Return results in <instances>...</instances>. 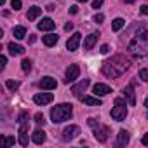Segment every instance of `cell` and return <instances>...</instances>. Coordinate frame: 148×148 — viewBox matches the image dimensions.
<instances>
[{
    "label": "cell",
    "mask_w": 148,
    "mask_h": 148,
    "mask_svg": "<svg viewBox=\"0 0 148 148\" xmlns=\"http://www.w3.org/2000/svg\"><path fill=\"white\" fill-rule=\"evenodd\" d=\"M127 68H129V61L119 54L103 63V75H106L108 79H115V77H120Z\"/></svg>",
    "instance_id": "6da1fadb"
},
{
    "label": "cell",
    "mask_w": 148,
    "mask_h": 148,
    "mask_svg": "<svg viewBox=\"0 0 148 148\" xmlns=\"http://www.w3.org/2000/svg\"><path fill=\"white\" fill-rule=\"evenodd\" d=\"M127 51L134 56H139V58L146 56L148 54V30L139 28L136 32V35L131 38V42L127 45Z\"/></svg>",
    "instance_id": "7a4b0ae2"
},
{
    "label": "cell",
    "mask_w": 148,
    "mask_h": 148,
    "mask_svg": "<svg viewBox=\"0 0 148 148\" xmlns=\"http://www.w3.org/2000/svg\"><path fill=\"white\" fill-rule=\"evenodd\" d=\"M73 110H71V105L68 103H61V105H56L51 108V120L54 124H59V122H64L71 117Z\"/></svg>",
    "instance_id": "3957f363"
},
{
    "label": "cell",
    "mask_w": 148,
    "mask_h": 148,
    "mask_svg": "<svg viewBox=\"0 0 148 148\" xmlns=\"http://www.w3.org/2000/svg\"><path fill=\"white\" fill-rule=\"evenodd\" d=\"M18 124H19V145L21 146H28V127H30V119L26 112H21L18 117Z\"/></svg>",
    "instance_id": "277c9868"
},
{
    "label": "cell",
    "mask_w": 148,
    "mask_h": 148,
    "mask_svg": "<svg viewBox=\"0 0 148 148\" xmlns=\"http://www.w3.org/2000/svg\"><path fill=\"white\" fill-rule=\"evenodd\" d=\"M127 103H125V98H117L115 99V106L112 108V119L117 120V122H122L127 115Z\"/></svg>",
    "instance_id": "5b68a950"
},
{
    "label": "cell",
    "mask_w": 148,
    "mask_h": 148,
    "mask_svg": "<svg viewBox=\"0 0 148 148\" xmlns=\"http://www.w3.org/2000/svg\"><path fill=\"white\" fill-rule=\"evenodd\" d=\"M79 134H80V127L79 125H68V127H64L61 138H63V141H71V139H75Z\"/></svg>",
    "instance_id": "8992f818"
},
{
    "label": "cell",
    "mask_w": 148,
    "mask_h": 148,
    "mask_svg": "<svg viewBox=\"0 0 148 148\" xmlns=\"http://www.w3.org/2000/svg\"><path fill=\"white\" fill-rule=\"evenodd\" d=\"M79 75H80V66H79V64H70V66L66 68V79H64V82L70 84V82H73V80H77Z\"/></svg>",
    "instance_id": "52a82bcc"
},
{
    "label": "cell",
    "mask_w": 148,
    "mask_h": 148,
    "mask_svg": "<svg viewBox=\"0 0 148 148\" xmlns=\"http://www.w3.org/2000/svg\"><path fill=\"white\" fill-rule=\"evenodd\" d=\"M108 134H110V129H108L106 125L98 124V125L94 127V138H96L99 143H105V141L108 139Z\"/></svg>",
    "instance_id": "ba28073f"
},
{
    "label": "cell",
    "mask_w": 148,
    "mask_h": 148,
    "mask_svg": "<svg viewBox=\"0 0 148 148\" xmlns=\"http://www.w3.org/2000/svg\"><path fill=\"white\" fill-rule=\"evenodd\" d=\"M80 38H82V35L77 32V33H73L70 38H68V42H66V49L70 51V52H73V51H77L79 49V45H80Z\"/></svg>",
    "instance_id": "9c48e42d"
},
{
    "label": "cell",
    "mask_w": 148,
    "mask_h": 148,
    "mask_svg": "<svg viewBox=\"0 0 148 148\" xmlns=\"http://www.w3.org/2000/svg\"><path fill=\"white\" fill-rule=\"evenodd\" d=\"M52 99H54L52 92H40V94H35V96H33V101H35L37 105H40V106L49 105Z\"/></svg>",
    "instance_id": "30bf717a"
},
{
    "label": "cell",
    "mask_w": 148,
    "mask_h": 148,
    "mask_svg": "<svg viewBox=\"0 0 148 148\" xmlns=\"http://www.w3.org/2000/svg\"><path fill=\"white\" fill-rule=\"evenodd\" d=\"M38 87L44 89V91H52V89L58 87V82H56V79H52V77H44V79L38 82Z\"/></svg>",
    "instance_id": "8fae6325"
},
{
    "label": "cell",
    "mask_w": 148,
    "mask_h": 148,
    "mask_svg": "<svg viewBox=\"0 0 148 148\" xmlns=\"http://www.w3.org/2000/svg\"><path fill=\"white\" fill-rule=\"evenodd\" d=\"M89 84H91V82H89V79H84V80H80L77 86H73V87H71V92L75 94L77 98H80V96H82V92L89 87Z\"/></svg>",
    "instance_id": "7c38bea8"
},
{
    "label": "cell",
    "mask_w": 148,
    "mask_h": 148,
    "mask_svg": "<svg viewBox=\"0 0 148 148\" xmlns=\"http://www.w3.org/2000/svg\"><path fill=\"white\" fill-rule=\"evenodd\" d=\"M37 28H38V30H42V32H51V30H54V28H56V23H54L51 18H42V21L37 25Z\"/></svg>",
    "instance_id": "4fadbf2b"
},
{
    "label": "cell",
    "mask_w": 148,
    "mask_h": 148,
    "mask_svg": "<svg viewBox=\"0 0 148 148\" xmlns=\"http://www.w3.org/2000/svg\"><path fill=\"white\" fill-rule=\"evenodd\" d=\"M98 37H99V33H91V35H87L86 40H84V51H91V49L94 47V44L98 42Z\"/></svg>",
    "instance_id": "5bb4252c"
},
{
    "label": "cell",
    "mask_w": 148,
    "mask_h": 148,
    "mask_svg": "<svg viewBox=\"0 0 148 148\" xmlns=\"http://www.w3.org/2000/svg\"><path fill=\"white\" fill-rule=\"evenodd\" d=\"M92 92H94L96 96H105V94H110L112 89H110L106 84H96V86L92 87Z\"/></svg>",
    "instance_id": "9a60e30c"
},
{
    "label": "cell",
    "mask_w": 148,
    "mask_h": 148,
    "mask_svg": "<svg viewBox=\"0 0 148 148\" xmlns=\"http://www.w3.org/2000/svg\"><path fill=\"white\" fill-rule=\"evenodd\" d=\"M129 143V132L125 129H120L117 134V146H125Z\"/></svg>",
    "instance_id": "2e32d148"
},
{
    "label": "cell",
    "mask_w": 148,
    "mask_h": 148,
    "mask_svg": "<svg viewBox=\"0 0 148 148\" xmlns=\"http://www.w3.org/2000/svg\"><path fill=\"white\" fill-rule=\"evenodd\" d=\"M124 96L127 98V103H129L131 106H134V105H136V94H134L132 86H127V87L124 89Z\"/></svg>",
    "instance_id": "e0dca14e"
},
{
    "label": "cell",
    "mask_w": 148,
    "mask_h": 148,
    "mask_svg": "<svg viewBox=\"0 0 148 148\" xmlns=\"http://www.w3.org/2000/svg\"><path fill=\"white\" fill-rule=\"evenodd\" d=\"M80 101L84 105H89V106H101V99L98 96L96 98H92V96H80Z\"/></svg>",
    "instance_id": "ac0fdd59"
},
{
    "label": "cell",
    "mask_w": 148,
    "mask_h": 148,
    "mask_svg": "<svg viewBox=\"0 0 148 148\" xmlns=\"http://www.w3.org/2000/svg\"><path fill=\"white\" fill-rule=\"evenodd\" d=\"M7 49H9V52H11L12 56H21V54L25 52V47L19 45V44H14V42L7 44Z\"/></svg>",
    "instance_id": "d6986e66"
},
{
    "label": "cell",
    "mask_w": 148,
    "mask_h": 148,
    "mask_svg": "<svg viewBox=\"0 0 148 148\" xmlns=\"http://www.w3.org/2000/svg\"><path fill=\"white\" fill-rule=\"evenodd\" d=\"M32 141H33L35 145H42V143L45 141V132H44V129H37V131L33 132V136H32Z\"/></svg>",
    "instance_id": "ffe728a7"
},
{
    "label": "cell",
    "mask_w": 148,
    "mask_h": 148,
    "mask_svg": "<svg viewBox=\"0 0 148 148\" xmlns=\"http://www.w3.org/2000/svg\"><path fill=\"white\" fill-rule=\"evenodd\" d=\"M40 14H42V9H40V7H37V5H33V7H30V9H28L26 18H28V21H35Z\"/></svg>",
    "instance_id": "44dd1931"
},
{
    "label": "cell",
    "mask_w": 148,
    "mask_h": 148,
    "mask_svg": "<svg viewBox=\"0 0 148 148\" xmlns=\"http://www.w3.org/2000/svg\"><path fill=\"white\" fill-rule=\"evenodd\" d=\"M58 35L56 33H49V35H45V37H42V40H44V44L47 45V47H51V45H56L58 44Z\"/></svg>",
    "instance_id": "7402d4cb"
},
{
    "label": "cell",
    "mask_w": 148,
    "mask_h": 148,
    "mask_svg": "<svg viewBox=\"0 0 148 148\" xmlns=\"http://www.w3.org/2000/svg\"><path fill=\"white\" fill-rule=\"evenodd\" d=\"M12 35H14V38L21 40V38H25V37H26V28H25V26H16V28H14V32H12Z\"/></svg>",
    "instance_id": "603a6c76"
},
{
    "label": "cell",
    "mask_w": 148,
    "mask_h": 148,
    "mask_svg": "<svg viewBox=\"0 0 148 148\" xmlns=\"http://www.w3.org/2000/svg\"><path fill=\"white\" fill-rule=\"evenodd\" d=\"M124 25H125V21H124L122 18H115V19L112 21V30H113V32H119V30L124 28Z\"/></svg>",
    "instance_id": "cb8c5ba5"
},
{
    "label": "cell",
    "mask_w": 148,
    "mask_h": 148,
    "mask_svg": "<svg viewBox=\"0 0 148 148\" xmlns=\"http://www.w3.org/2000/svg\"><path fill=\"white\" fill-rule=\"evenodd\" d=\"M21 68H23V71H25V73H28V71L32 70V61H30V59H23Z\"/></svg>",
    "instance_id": "d4e9b609"
},
{
    "label": "cell",
    "mask_w": 148,
    "mask_h": 148,
    "mask_svg": "<svg viewBox=\"0 0 148 148\" xmlns=\"http://www.w3.org/2000/svg\"><path fill=\"white\" fill-rule=\"evenodd\" d=\"M5 86H7V89L16 91V89L19 87V82H18V80H7V82H5Z\"/></svg>",
    "instance_id": "484cf974"
},
{
    "label": "cell",
    "mask_w": 148,
    "mask_h": 148,
    "mask_svg": "<svg viewBox=\"0 0 148 148\" xmlns=\"http://www.w3.org/2000/svg\"><path fill=\"white\" fill-rule=\"evenodd\" d=\"M11 7H12L14 11H19V9L23 7V2H21V0H11Z\"/></svg>",
    "instance_id": "4316f807"
},
{
    "label": "cell",
    "mask_w": 148,
    "mask_h": 148,
    "mask_svg": "<svg viewBox=\"0 0 148 148\" xmlns=\"http://www.w3.org/2000/svg\"><path fill=\"white\" fill-rule=\"evenodd\" d=\"M2 143H4L5 146H12V145H14V138H11V136H4V138H2Z\"/></svg>",
    "instance_id": "83f0119b"
},
{
    "label": "cell",
    "mask_w": 148,
    "mask_h": 148,
    "mask_svg": "<svg viewBox=\"0 0 148 148\" xmlns=\"http://www.w3.org/2000/svg\"><path fill=\"white\" fill-rule=\"evenodd\" d=\"M139 79H141V80H145V82H148V68L139 70Z\"/></svg>",
    "instance_id": "f1b7e54d"
},
{
    "label": "cell",
    "mask_w": 148,
    "mask_h": 148,
    "mask_svg": "<svg viewBox=\"0 0 148 148\" xmlns=\"http://www.w3.org/2000/svg\"><path fill=\"white\" fill-rule=\"evenodd\" d=\"M35 122H37L38 125H44V124H45V119H44V115H42V113H35Z\"/></svg>",
    "instance_id": "f546056e"
},
{
    "label": "cell",
    "mask_w": 148,
    "mask_h": 148,
    "mask_svg": "<svg viewBox=\"0 0 148 148\" xmlns=\"http://www.w3.org/2000/svg\"><path fill=\"white\" fill-rule=\"evenodd\" d=\"M103 2H105V0H94V2H92V9H99L103 5Z\"/></svg>",
    "instance_id": "4dcf8cb0"
},
{
    "label": "cell",
    "mask_w": 148,
    "mask_h": 148,
    "mask_svg": "<svg viewBox=\"0 0 148 148\" xmlns=\"http://www.w3.org/2000/svg\"><path fill=\"white\" fill-rule=\"evenodd\" d=\"M103 19H105V16H103V14H96V16H94V23H101Z\"/></svg>",
    "instance_id": "1f68e13d"
},
{
    "label": "cell",
    "mask_w": 148,
    "mask_h": 148,
    "mask_svg": "<svg viewBox=\"0 0 148 148\" xmlns=\"http://www.w3.org/2000/svg\"><path fill=\"white\" fill-rule=\"evenodd\" d=\"M108 51H110V47H108L106 44H105V45H101V49H99V52H101V54H106Z\"/></svg>",
    "instance_id": "d6a6232c"
},
{
    "label": "cell",
    "mask_w": 148,
    "mask_h": 148,
    "mask_svg": "<svg viewBox=\"0 0 148 148\" xmlns=\"http://www.w3.org/2000/svg\"><path fill=\"white\" fill-rule=\"evenodd\" d=\"M87 124H89V125H91V127H92V129H94V127H96V125H98V124H99V122H96V120H94V119H89V120H87Z\"/></svg>",
    "instance_id": "836d02e7"
},
{
    "label": "cell",
    "mask_w": 148,
    "mask_h": 148,
    "mask_svg": "<svg viewBox=\"0 0 148 148\" xmlns=\"http://www.w3.org/2000/svg\"><path fill=\"white\" fill-rule=\"evenodd\" d=\"M0 63H2V64H0V68L4 70V68H5V63H7V58H5V56H2V58H0Z\"/></svg>",
    "instance_id": "e575fe53"
},
{
    "label": "cell",
    "mask_w": 148,
    "mask_h": 148,
    "mask_svg": "<svg viewBox=\"0 0 148 148\" xmlns=\"http://www.w3.org/2000/svg\"><path fill=\"white\" fill-rule=\"evenodd\" d=\"M73 30V23H66L64 25V32H71Z\"/></svg>",
    "instance_id": "d590c367"
},
{
    "label": "cell",
    "mask_w": 148,
    "mask_h": 148,
    "mask_svg": "<svg viewBox=\"0 0 148 148\" xmlns=\"http://www.w3.org/2000/svg\"><path fill=\"white\" fill-rule=\"evenodd\" d=\"M139 12H141V14H145V16H148V5H143V7L139 9Z\"/></svg>",
    "instance_id": "8d00e7d4"
},
{
    "label": "cell",
    "mask_w": 148,
    "mask_h": 148,
    "mask_svg": "<svg viewBox=\"0 0 148 148\" xmlns=\"http://www.w3.org/2000/svg\"><path fill=\"white\" fill-rule=\"evenodd\" d=\"M77 12H79V7L77 5H71L70 7V14H77Z\"/></svg>",
    "instance_id": "74e56055"
},
{
    "label": "cell",
    "mask_w": 148,
    "mask_h": 148,
    "mask_svg": "<svg viewBox=\"0 0 148 148\" xmlns=\"http://www.w3.org/2000/svg\"><path fill=\"white\" fill-rule=\"evenodd\" d=\"M141 143H143L145 146H148V134H145V136H143V139H141Z\"/></svg>",
    "instance_id": "f35d334b"
},
{
    "label": "cell",
    "mask_w": 148,
    "mask_h": 148,
    "mask_svg": "<svg viewBox=\"0 0 148 148\" xmlns=\"http://www.w3.org/2000/svg\"><path fill=\"white\" fill-rule=\"evenodd\" d=\"M35 40H37V37H35V35H30V38H28V42H30V44H33Z\"/></svg>",
    "instance_id": "ab89813d"
},
{
    "label": "cell",
    "mask_w": 148,
    "mask_h": 148,
    "mask_svg": "<svg viewBox=\"0 0 148 148\" xmlns=\"http://www.w3.org/2000/svg\"><path fill=\"white\" fill-rule=\"evenodd\" d=\"M124 2H127V4H132V2H136V0H124Z\"/></svg>",
    "instance_id": "60d3db41"
},
{
    "label": "cell",
    "mask_w": 148,
    "mask_h": 148,
    "mask_svg": "<svg viewBox=\"0 0 148 148\" xmlns=\"http://www.w3.org/2000/svg\"><path fill=\"white\" fill-rule=\"evenodd\" d=\"M145 106L148 108V96H146V99H145Z\"/></svg>",
    "instance_id": "b9f144b4"
},
{
    "label": "cell",
    "mask_w": 148,
    "mask_h": 148,
    "mask_svg": "<svg viewBox=\"0 0 148 148\" xmlns=\"http://www.w3.org/2000/svg\"><path fill=\"white\" fill-rule=\"evenodd\" d=\"M79 2H80V4H86V2H87V0H79Z\"/></svg>",
    "instance_id": "7bdbcfd3"
}]
</instances>
